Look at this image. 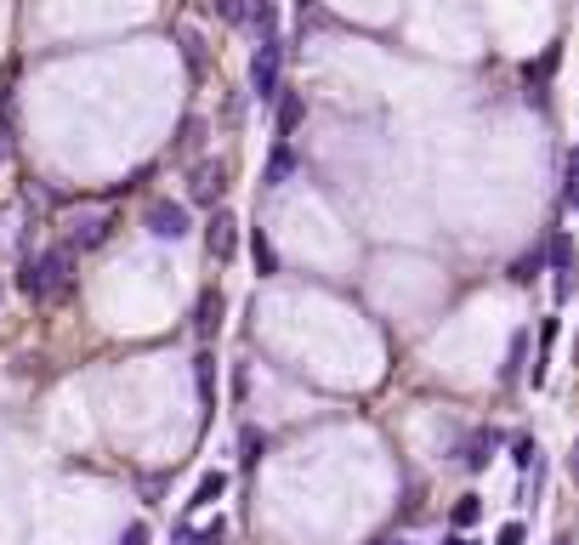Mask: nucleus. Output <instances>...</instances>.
Wrapping results in <instances>:
<instances>
[{"label": "nucleus", "mask_w": 579, "mask_h": 545, "mask_svg": "<svg viewBox=\"0 0 579 545\" xmlns=\"http://www.w3.org/2000/svg\"><path fill=\"white\" fill-rule=\"evenodd\" d=\"M523 540H528V523H506L494 534V545H523Z\"/></svg>", "instance_id": "23"}, {"label": "nucleus", "mask_w": 579, "mask_h": 545, "mask_svg": "<svg viewBox=\"0 0 579 545\" xmlns=\"http://www.w3.org/2000/svg\"><path fill=\"white\" fill-rule=\"evenodd\" d=\"M557 545H568V540H557Z\"/></svg>", "instance_id": "31"}, {"label": "nucleus", "mask_w": 579, "mask_h": 545, "mask_svg": "<svg viewBox=\"0 0 579 545\" xmlns=\"http://www.w3.org/2000/svg\"><path fill=\"white\" fill-rule=\"evenodd\" d=\"M171 545H193V528H176V540Z\"/></svg>", "instance_id": "27"}, {"label": "nucleus", "mask_w": 579, "mask_h": 545, "mask_svg": "<svg viewBox=\"0 0 579 545\" xmlns=\"http://www.w3.org/2000/svg\"><path fill=\"white\" fill-rule=\"evenodd\" d=\"M386 545H415V540H386Z\"/></svg>", "instance_id": "30"}, {"label": "nucleus", "mask_w": 579, "mask_h": 545, "mask_svg": "<svg viewBox=\"0 0 579 545\" xmlns=\"http://www.w3.org/2000/svg\"><path fill=\"white\" fill-rule=\"evenodd\" d=\"M142 228L154 233V239H165V245H176V239L193 233V216H188V205H176V199H154V205L142 211Z\"/></svg>", "instance_id": "6"}, {"label": "nucleus", "mask_w": 579, "mask_h": 545, "mask_svg": "<svg viewBox=\"0 0 579 545\" xmlns=\"http://www.w3.org/2000/svg\"><path fill=\"white\" fill-rule=\"evenodd\" d=\"M551 69H557V52H545L540 63H528V80H540V74H551Z\"/></svg>", "instance_id": "25"}, {"label": "nucleus", "mask_w": 579, "mask_h": 545, "mask_svg": "<svg viewBox=\"0 0 579 545\" xmlns=\"http://www.w3.org/2000/svg\"><path fill=\"white\" fill-rule=\"evenodd\" d=\"M216 324H222V296H216V290H205V296H199V313H193V330H199V335H216Z\"/></svg>", "instance_id": "11"}, {"label": "nucleus", "mask_w": 579, "mask_h": 545, "mask_svg": "<svg viewBox=\"0 0 579 545\" xmlns=\"http://www.w3.org/2000/svg\"><path fill=\"white\" fill-rule=\"evenodd\" d=\"M534 279H540V256H517V262H511V284H523L528 290Z\"/></svg>", "instance_id": "19"}, {"label": "nucleus", "mask_w": 579, "mask_h": 545, "mask_svg": "<svg viewBox=\"0 0 579 545\" xmlns=\"http://www.w3.org/2000/svg\"><path fill=\"white\" fill-rule=\"evenodd\" d=\"M511 460H517L523 472H528V466H534V438H528V432H523V438H517V443H511Z\"/></svg>", "instance_id": "22"}, {"label": "nucleus", "mask_w": 579, "mask_h": 545, "mask_svg": "<svg viewBox=\"0 0 579 545\" xmlns=\"http://www.w3.org/2000/svg\"><path fill=\"white\" fill-rule=\"evenodd\" d=\"M228 194V165L222 159H199L193 165V205H222Z\"/></svg>", "instance_id": "7"}, {"label": "nucleus", "mask_w": 579, "mask_h": 545, "mask_svg": "<svg viewBox=\"0 0 579 545\" xmlns=\"http://www.w3.org/2000/svg\"><path fill=\"white\" fill-rule=\"evenodd\" d=\"M568 477L579 483V438H574V449H568Z\"/></svg>", "instance_id": "26"}, {"label": "nucleus", "mask_w": 579, "mask_h": 545, "mask_svg": "<svg viewBox=\"0 0 579 545\" xmlns=\"http://www.w3.org/2000/svg\"><path fill=\"white\" fill-rule=\"evenodd\" d=\"M528 347H534V335H528V330L511 335L506 364H500V387H517V381H523V370H528Z\"/></svg>", "instance_id": "9"}, {"label": "nucleus", "mask_w": 579, "mask_h": 545, "mask_svg": "<svg viewBox=\"0 0 579 545\" xmlns=\"http://www.w3.org/2000/svg\"><path fill=\"white\" fill-rule=\"evenodd\" d=\"M494 455H500V432H494V426H472V432H460V438L449 443V460H460L466 472H489Z\"/></svg>", "instance_id": "3"}, {"label": "nucleus", "mask_w": 579, "mask_h": 545, "mask_svg": "<svg viewBox=\"0 0 579 545\" xmlns=\"http://www.w3.org/2000/svg\"><path fill=\"white\" fill-rule=\"evenodd\" d=\"M222 489H228V472H205L199 477V489H193V506H216Z\"/></svg>", "instance_id": "14"}, {"label": "nucleus", "mask_w": 579, "mask_h": 545, "mask_svg": "<svg viewBox=\"0 0 579 545\" xmlns=\"http://www.w3.org/2000/svg\"><path fill=\"white\" fill-rule=\"evenodd\" d=\"M205 250H211V262H233V256H239V222H233V211L211 216V228H205Z\"/></svg>", "instance_id": "8"}, {"label": "nucleus", "mask_w": 579, "mask_h": 545, "mask_svg": "<svg viewBox=\"0 0 579 545\" xmlns=\"http://www.w3.org/2000/svg\"><path fill=\"white\" fill-rule=\"evenodd\" d=\"M290 171H296V154H290V142H279V148L267 154V188H284Z\"/></svg>", "instance_id": "13"}, {"label": "nucleus", "mask_w": 579, "mask_h": 545, "mask_svg": "<svg viewBox=\"0 0 579 545\" xmlns=\"http://www.w3.org/2000/svg\"><path fill=\"white\" fill-rule=\"evenodd\" d=\"M0 165H6V131H0Z\"/></svg>", "instance_id": "29"}, {"label": "nucleus", "mask_w": 579, "mask_h": 545, "mask_svg": "<svg viewBox=\"0 0 579 545\" xmlns=\"http://www.w3.org/2000/svg\"><path fill=\"white\" fill-rule=\"evenodd\" d=\"M443 545H477V540H472V534H449Z\"/></svg>", "instance_id": "28"}, {"label": "nucleus", "mask_w": 579, "mask_h": 545, "mask_svg": "<svg viewBox=\"0 0 579 545\" xmlns=\"http://www.w3.org/2000/svg\"><path fill=\"white\" fill-rule=\"evenodd\" d=\"M279 63H284L279 35H262V46H256V57H250V91H256L262 103L279 97Z\"/></svg>", "instance_id": "5"}, {"label": "nucleus", "mask_w": 579, "mask_h": 545, "mask_svg": "<svg viewBox=\"0 0 579 545\" xmlns=\"http://www.w3.org/2000/svg\"><path fill=\"white\" fill-rule=\"evenodd\" d=\"M23 296L29 301H57L74 290V250L69 245H46L40 256H23Z\"/></svg>", "instance_id": "1"}, {"label": "nucleus", "mask_w": 579, "mask_h": 545, "mask_svg": "<svg viewBox=\"0 0 579 545\" xmlns=\"http://www.w3.org/2000/svg\"><path fill=\"white\" fill-rule=\"evenodd\" d=\"M182 148H199V142H205V120H182Z\"/></svg>", "instance_id": "21"}, {"label": "nucleus", "mask_w": 579, "mask_h": 545, "mask_svg": "<svg viewBox=\"0 0 579 545\" xmlns=\"http://www.w3.org/2000/svg\"><path fill=\"white\" fill-rule=\"evenodd\" d=\"M239 449H245L239 460H245V466H256V460H262V449H267V438L256 432V426H245V432H239Z\"/></svg>", "instance_id": "17"}, {"label": "nucleus", "mask_w": 579, "mask_h": 545, "mask_svg": "<svg viewBox=\"0 0 579 545\" xmlns=\"http://www.w3.org/2000/svg\"><path fill=\"white\" fill-rule=\"evenodd\" d=\"M108 239H114V211H74L69 228H63L69 250H103Z\"/></svg>", "instance_id": "4"}, {"label": "nucleus", "mask_w": 579, "mask_h": 545, "mask_svg": "<svg viewBox=\"0 0 579 545\" xmlns=\"http://www.w3.org/2000/svg\"><path fill=\"white\" fill-rule=\"evenodd\" d=\"M449 523H455V534H472V528L483 523V494H460L455 511H449Z\"/></svg>", "instance_id": "10"}, {"label": "nucleus", "mask_w": 579, "mask_h": 545, "mask_svg": "<svg viewBox=\"0 0 579 545\" xmlns=\"http://www.w3.org/2000/svg\"><path fill=\"white\" fill-rule=\"evenodd\" d=\"M296 125H301V97H296V91H290V97H284V103H279V137H290Z\"/></svg>", "instance_id": "18"}, {"label": "nucleus", "mask_w": 579, "mask_h": 545, "mask_svg": "<svg viewBox=\"0 0 579 545\" xmlns=\"http://www.w3.org/2000/svg\"><path fill=\"white\" fill-rule=\"evenodd\" d=\"M562 205H579V148L562 165Z\"/></svg>", "instance_id": "16"}, {"label": "nucleus", "mask_w": 579, "mask_h": 545, "mask_svg": "<svg viewBox=\"0 0 579 545\" xmlns=\"http://www.w3.org/2000/svg\"><path fill=\"white\" fill-rule=\"evenodd\" d=\"M256 12H262V0H216V18L233 23V29H239V23H256Z\"/></svg>", "instance_id": "12"}, {"label": "nucleus", "mask_w": 579, "mask_h": 545, "mask_svg": "<svg viewBox=\"0 0 579 545\" xmlns=\"http://www.w3.org/2000/svg\"><path fill=\"white\" fill-rule=\"evenodd\" d=\"M148 540H154V534H148V523H131V528L120 534V545H148Z\"/></svg>", "instance_id": "24"}, {"label": "nucleus", "mask_w": 579, "mask_h": 545, "mask_svg": "<svg viewBox=\"0 0 579 545\" xmlns=\"http://www.w3.org/2000/svg\"><path fill=\"white\" fill-rule=\"evenodd\" d=\"M211 364H216L211 352H199V358H193V381H199V398H205V404H211V398H216V381H211Z\"/></svg>", "instance_id": "15"}, {"label": "nucleus", "mask_w": 579, "mask_h": 545, "mask_svg": "<svg viewBox=\"0 0 579 545\" xmlns=\"http://www.w3.org/2000/svg\"><path fill=\"white\" fill-rule=\"evenodd\" d=\"M250 250H256V267H262V279H273V273H279V262H273V245H267V233H256V239H250Z\"/></svg>", "instance_id": "20"}, {"label": "nucleus", "mask_w": 579, "mask_h": 545, "mask_svg": "<svg viewBox=\"0 0 579 545\" xmlns=\"http://www.w3.org/2000/svg\"><path fill=\"white\" fill-rule=\"evenodd\" d=\"M545 262H551V296H557V307H568L579 290V250L568 233H557L551 239V250H545Z\"/></svg>", "instance_id": "2"}]
</instances>
